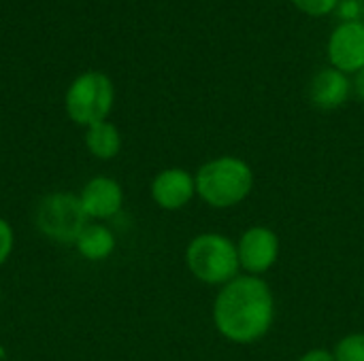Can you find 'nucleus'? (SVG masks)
<instances>
[{"label": "nucleus", "instance_id": "6e6552de", "mask_svg": "<svg viewBox=\"0 0 364 361\" xmlns=\"http://www.w3.org/2000/svg\"><path fill=\"white\" fill-rule=\"evenodd\" d=\"M196 194L194 177L183 168H166L151 181V198L164 211L183 209Z\"/></svg>", "mask_w": 364, "mask_h": 361}, {"label": "nucleus", "instance_id": "6ab92c4d", "mask_svg": "<svg viewBox=\"0 0 364 361\" xmlns=\"http://www.w3.org/2000/svg\"><path fill=\"white\" fill-rule=\"evenodd\" d=\"M0 361H11L9 360V355H6V351H4V347L0 345Z\"/></svg>", "mask_w": 364, "mask_h": 361}, {"label": "nucleus", "instance_id": "f257e3e1", "mask_svg": "<svg viewBox=\"0 0 364 361\" xmlns=\"http://www.w3.org/2000/svg\"><path fill=\"white\" fill-rule=\"evenodd\" d=\"M275 300L271 287L260 277H237L226 283L213 304L218 332L237 345L260 340L273 326Z\"/></svg>", "mask_w": 364, "mask_h": 361}, {"label": "nucleus", "instance_id": "0eeeda50", "mask_svg": "<svg viewBox=\"0 0 364 361\" xmlns=\"http://www.w3.org/2000/svg\"><path fill=\"white\" fill-rule=\"evenodd\" d=\"M237 253L239 264L247 274H264L273 268V264L279 257V238L273 230L264 226H254L239 238Z\"/></svg>", "mask_w": 364, "mask_h": 361}, {"label": "nucleus", "instance_id": "9d476101", "mask_svg": "<svg viewBox=\"0 0 364 361\" xmlns=\"http://www.w3.org/2000/svg\"><path fill=\"white\" fill-rule=\"evenodd\" d=\"M352 91V81L346 72L337 70V68H324L320 70L311 85H309V98L311 102L318 106V109H324V111H333V109H339L348 96Z\"/></svg>", "mask_w": 364, "mask_h": 361}, {"label": "nucleus", "instance_id": "39448f33", "mask_svg": "<svg viewBox=\"0 0 364 361\" xmlns=\"http://www.w3.org/2000/svg\"><path fill=\"white\" fill-rule=\"evenodd\" d=\"M38 230L55 240L75 245L77 236L87 226V217L83 213L79 196L73 194H51L47 196L36 211Z\"/></svg>", "mask_w": 364, "mask_h": 361}, {"label": "nucleus", "instance_id": "20e7f679", "mask_svg": "<svg viewBox=\"0 0 364 361\" xmlns=\"http://www.w3.org/2000/svg\"><path fill=\"white\" fill-rule=\"evenodd\" d=\"M113 106V85L100 72H87L75 79L66 94V113L79 126L107 121Z\"/></svg>", "mask_w": 364, "mask_h": 361}, {"label": "nucleus", "instance_id": "ddd939ff", "mask_svg": "<svg viewBox=\"0 0 364 361\" xmlns=\"http://www.w3.org/2000/svg\"><path fill=\"white\" fill-rule=\"evenodd\" d=\"M333 355L337 361H364V334L341 338Z\"/></svg>", "mask_w": 364, "mask_h": 361}, {"label": "nucleus", "instance_id": "7ed1b4c3", "mask_svg": "<svg viewBox=\"0 0 364 361\" xmlns=\"http://www.w3.org/2000/svg\"><path fill=\"white\" fill-rule=\"evenodd\" d=\"M186 264L190 272L209 285H226L237 279L241 268L237 245L222 234H200L190 240L186 249Z\"/></svg>", "mask_w": 364, "mask_h": 361}, {"label": "nucleus", "instance_id": "a211bd4d", "mask_svg": "<svg viewBox=\"0 0 364 361\" xmlns=\"http://www.w3.org/2000/svg\"><path fill=\"white\" fill-rule=\"evenodd\" d=\"M352 89H354V94L360 98L364 102V68L363 70H358L356 74H354V81H352Z\"/></svg>", "mask_w": 364, "mask_h": 361}, {"label": "nucleus", "instance_id": "423d86ee", "mask_svg": "<svg viewBox=\"0 0 364 361\" xmlns=\"http://www.w3.org/2000/svg\"><path fill=\"white\" fill-rule=\"evenodd\" d=\"M331 66L350 74L364 68V21H341L326 47Z\"/></svg>", "mask_w": 364, "mask_h": 361}, {"label": "nucleus", "instance_id": "f03ea898", "mask_svg": "<svg viewBox=\"0 0 364 361\" xmlns=\"http://www.w3.org/2000/svg\"><path fill=\"white\" fill-rule=\"evenodd\" d=\"M194 183L203 202L213 209H230L250 196L254 187V172L241 157L222 155L203 164Z\"/></svg>", "mask_w": 364, "mask_h": 361}, {"label": "nucleus", "instance_id": "4468645a", "mask_svg": "<svg viewBox=\"0 0 364 361\" xmlns=\"http://www.w3.org/2000/svg\"><path fill=\"white\" fill-rule=\"evenodd\" d=\"M301 13L309 17H324L333 11H337L341 0H290Z\"/></svg>", "mask_w": 364, "mask_h": 361}, {"label": "nucleus", "instance_id": "2eb2a0df", "mask_svg": "<svg viewBox=\"0 0 364 361\" xmlns=\"http://www.w3.org/2000/svg\"><path fill=\"white\" fill-rule=\"evenodd\" d=\"M15 245V236H13V228L0 217V266L9 260L11 251Z\"/></svg>", "mask_w": 364, "mask_h": 361}, {"label": "nucleus", "instance_id": "aec40b11", "mask_svg": "<svg viewBox=\"0 0 364 361\" xmlns=\"http://www.w3.org/2000/svg\"><path fill=\"white\" fill-rule=\"evenodd\" d=\"M0 298H2V296H0Z\"/></svg>", "mask_w": 364, "mask_h": 361}, {"label": "nucleus", "instance_id": "f8f14e48", "mask_svg": "<svg viewBox=\"0 0 364 361\" xmlns=\"http://www.w3.org/2000/svg\"><path fill=\"white\" fill-rule=\"evenodd\" d=\"M85 145L90 153L98 160H113L122 149V136L117 128L109 121H98L87 126Z\"/></svg>", "mask_w": 364, "mask_h": 361}, {"label": "nucleus", "instance_id": "f3484780", "mask_svg": "<svg viewBox=\"0 0 364 361\" xmlns=\"http://www.w3.org/2000/svg\"><path fill=\"white\" fill-rule=\"evenodd\" d=\"M299 361H337L333 353L324 351V349H314V351H307Z\"/></svg>", "mask_w": 364, "mask_h": 361}, {"label": "nucleus", "instance_id": "9b49d317", "mask_svg": "<svg viewBox=\"0 0 364 361\" xmlns=\"http://www.w3.org/2000/svg\"><path fill=\"white\" fill-rule=\"evenodd\" d=\"M75 249L81 257L90 262L107 260L115 251V236L109 228L100 223H87L75 240Z\"/></svg>", "mask_w": 364, "mask_h": 361}, {"label": "nucleus", "instance_id": "1a4fd4ad", "mask_svg": "<svg viewBox=\"0 0 364 361\" xmlns=\"http://www.w3.org/2000/svg\"><path fill=\"white\" fill-rule=\"evenodd\" d=\"M79 200L87 219H111L124 204V191L117 181L109 177H96L85 183Z\"/></svg>", "mask_w": 364, "mask_h": 361}, {"label": "nucleus", "instance_id": "dca6fc26", "mask_svg": "<svg viewBox=\"0 0 364 361\" xmlns=\"http://www.w3.org/2000/svg\"><path fill=\"white\" fill-rule=\"evenodd\" d=\"M339 15L343 17V21H363L360 19V11H363V4L358 0H343L339 2Z\"/></svg>", "mask_w": 364, "mask_h": 361}]
</instances>
